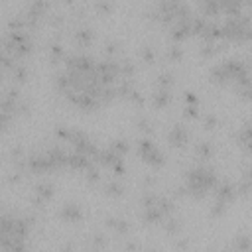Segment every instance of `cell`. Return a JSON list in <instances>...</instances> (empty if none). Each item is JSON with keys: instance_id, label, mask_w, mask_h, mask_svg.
Listing matches in <instances>:
<instances>
[{"instance_id": "cell-4", "label": "cell", "mask_w": 252, "mask_h": 252, "mask_svg": "<svg viewBox=\"0 0 252 252\" xmlns=\"http://www.w3.org/2000/svg\"><path fill=\"white\" fill-rule=\"evenodd\" d=\"M169 140H171V144H175V146H183V144L187 142V132H185L181 126H175V128L171 130V134H169Z\"/></svg>"}, {"instance_id": "cell-2", "label": "cell", "mask_w": 252, "mask_h": 252, "mask_svg": "<svg viewBox=\"0 0 252 252\" xmlns=\"http://www.w3.org/2000/svg\"><path fill=\"white\" fill-rule=\"evenodd\" d=\"M219 33L224 35V37L236 39V41L248 39L252 35V22H250V18L242 16L240 12L238 14H230L224 20V24L219 28Z\"/></svg>"}, {"instance_id": "cell-6", "label": "cell", "mask_w": 252, "mask_h": 252, "mask_svg": "<svg viewBox=\"0 0 252 252\" xmlns=\"http://www.w3.org/2000/svg\"><path fill=\"white\" fill-rule=\"evenodd\" d=\"M240 2H248V4H250V6H252V0H240Z\"/></svg>"}, {"instance_id": "cell-3", "label": "cell", "mask_w": 252, "mask_h": 252, "mask_svg": "<svg viewBox=\"0 0 252 252\" xmlns=\"http://www.w3.org/2000/svg\"><path fill=\"white\" fill-rule=\"evenodd\" d=\"M185 185H187V191H189V193H193V195H203V193H207V191L215 185V173H213L209 167H205V165L195 167V169H191V171L187 173Z\"/></svg>"}, {"instance_id": "cell-1", "label": "cell", "mask_w": 252, "mask_h": 252, "mask_svg": "<svg viewBox=\"0 0 252 252\" xmlns=\"http://www.w3.org/2000/svg\"><path fill=\"white\" fill-rule=\"evenodd\" d=\"M28 232V224L24 219L4 213L2 215V230H0V240H2V248H16L20 246L22 238Z\"/></svg>"}, {"instance_id": "cell-5", "label": "cell", "mask_w": 252, "mask_h": 252, "mask_svg": "<svg viewBox=\"0 0 252 252\" xmlns=\"http://www.w3.org/2000/svg\"><path fill=\"white\" fill-rule=\"evenodd\" d=\"M240 140H242V144L252 152V124H246V128L240 132Z\"/></svg>"}]
</instances>
